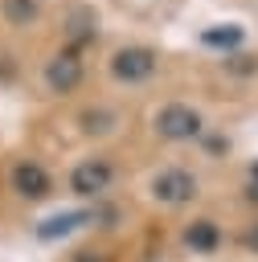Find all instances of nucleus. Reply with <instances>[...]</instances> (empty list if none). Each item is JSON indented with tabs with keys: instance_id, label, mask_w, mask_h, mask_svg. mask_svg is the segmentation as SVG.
I'll use <instances>...</instances> for the list:
<instances>
[{
	"instance_id": "obj_7",
	"label": "nucleus",
	"mask_w": 258,
	"mask_h": 262,
	"mask_svg": "<svg viewBox=\"0 0 258 262\" xmlns=\"http://www.w3.org/2000/svg\"><path fill=\"white\" fill-rule=\"evenodd\" d=\"M176 246H180L184 254H192V258H213V254L225 246V225H221L213 213H197V217H188V221L180 225Z\"/></svg>"
},
{
	"instance_id": "obj_4",
	"label": "nucleus",
	"mask_w": 258,
	"mask_h": 262,
	"mask_svg": "<svg viewBox=\"0 0 258 262\" xmlns=\"http://www.w3.org/2000/svg\"><path fill=\"white\" fill-rule=\"evenodd\" d=\"M147 201L160 209H188L201 201V172L188 164H164L147 176Z\"/></svg>"
},
{
	"instance_id": "obj_6",
	"label": "nucleus",
	"mask_w": 258,
	"mask_h": 262,
	"mask_svg": "<svg viewBox=\"0 0 258 262\" xmlns=\"http://www.w3.org/2000/svg\"><path fill=\"white\" fill-rule=\"evenodd\" d=\"M8 192H12L16 201H25V205H41V201L57 196V176L49 172L45 160L20 156V160L8 164Z\"/></svg>"
},
{
	"instance_id": "obj_10",
	"label": "nucleus",
	"mask_w": 258,
	"mask_h": 262,
	"mask_svg": "<svg viewBox=\"0 0 258 262\" xmlns=\"http://www.w3.org/2000/svg\"><path fill=\"white\" fill-rule=\"evenodd\" d=\"M45 16V0H0V25L12 33H29L33 25H41Z\"/></svg>"
},
{
	"instance_id": "obj_11",
	"label": "nucleus",
	"mask_w": 258,
	"mask_h": 262,
	"mask_svg": "<svg viewBox=\"0 0 258 262\" xmlns=\"http://www.w3.org/2000/svg\"><path fill=\"white\" fill-rule=\"evenodd\" d=\"M217 70L225 78H238V82H250L258 78V53H246V49H233V53H221L217 57Z\"/></svg>"
},
{
	"instance_id": "obj_12",
	"label": "nucleus",
	"mask_w": 258,
	"mask_h": 262,
	"mask_svg": "<svg viewBox=\"0 0 258 262\" xmlns=\"http://www.w3.org/2000/svg\"><path fill=\"white\" fill-rule=\"evenodd\" d=\"M201 41L213 45V49H221V53H233V49L242 45V29H238V25H213V29L201 33Z\"/></svg>"
},
{
	"instance_id": "obj_9",
	"label": "nucleus",
	"mask_w": 258,
	"mask_h": 262,
	"mask_svg": "<svg viewBox=\"0 0 258 262\" xmlns=\"http://www.w3.org/2000/svg\"><path fill=\"white\" fill-rule=\"evenodd\" d=\"M74 127H78V135L82 139H111V135H119L123 127H127V119H123V111L115 106V102H86L78 115H74Z\"/></svg>"
},
{
	"instance_id": "obj_1",
	"label": "nucleus",
	"mask_w": 258,
	"mask_h": 262,
	"mask_svg": "<svg viewBox=\"0 0 258 262\" xmlns=\"http://www.w3.org/2000/svg\"><path fill=\"white\" fill-rule=\"evenodd\" d=\"M147 131L156 143H168V147H184V143H197L205 139L209 131V119L197 102L188 98H164L152 115H147Z\"/></svg>"
},
{
	"instance_id": "obj_2",
	"label": "nucleus",
	"mask_w": 258,
	"mask_h": 262,
	"mask_svg": "<svg viewBox=\"0 0 258 262\" xmlns=\"http://www.w3.org/2000/svg\"><path fill=\"white\" fill-rule=\"evenodd\" d=\"M115 180H119L115 156H111V151H90V156H82V160H74V164L66 168V180H61V184H66V196H70V201L98 205V201L111 196Z\"/></svg>"
},
{
	"instance_id": "obj_8",
	"label": "nucleus",
	"mask_w": 258,
	"mask_h": 262,
	"mask_svg": "<svg viewBox=\"0 0 258 262\" xmlns=\"http://www.w3.org/2000/svg\"><path fill=\"white\" fill-rule=\"evenodd\" d=\"M98 33H102L98 8L86 4V0H66V8H61V45H74V49L86 53V45L98 41Z\"/></svg>"
},
{
	"instance_id": "obj_3",
	"label": "nucleus",
	"mask_w": 258,
	"mask_h": 262,
	"mask_svg": "<svg viewBox=\"0 0 258 262\" xmlns=\"http://www.w3.org/2000/svg\"><path fill=\"white\" fill-rule=\"evenodd\" d=\"M160 70H164V53L147 41H123L106 53V78L115 86H127V90L147 86Z\"/></svg>"
},
{
	"instance_id": "obj_13",
	"label": "nucleus",
	"mask_w": 258,
	"mask_h": 262,
	"mask_svg": "<svg viewBox=\"0 0 258 262\" xmlns=\"http://www.w3.org/2000/svg\"><path fill=\"white\" fill-rule=\"evenodd\" d=\"M242 246H246V250H258V221H250V225H246V233H242Z\"/></svg>"
},
{
	"instance_id": "obj_5",
	"label": "nucleus",
	"mask_w": 258,
	"mask_h": 262,
	"mask_svg": "<svg viewBox=\"0 0 258 262\" xmlns=\"http://www.w3.org/2000/svg\"><path fill=\"white\" fill-rule=\"evenodd\" d=\"M41 86L53 98H70L86 86V53L74 45H57L45 61H41Z\"/></svg>"
},
{
	"instance_id": "obj_14",
	"label": "nucleus",
	"mask_w": 258,
	"mask_h": 262,
	"mask_svg": "<svg viewBox=\"0 0 258 262\" xmlns=\"http://www.w3.org/2000/svg\"><path fill=\"white\" fill-rule=\"evenodd\" d=\"M74 262H90V254H78V258H74ZM102 262H106V258H102Z\"/></svg>"
}]
</instances>
